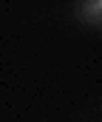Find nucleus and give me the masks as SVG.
Returning <instances> with one entry per match:
<instances>
[{
	"label": "nucleus",
	"instance_id": "f257e3e1",
	"mask_svg": "<svg viewBox=\"0 0 102 122\" xmlns=\"http://www.w3.org/2000/svg\"><path fill=\"white\" fill-rule=\"evenodd\" d=\"M97 9H99V11H102V3H97Z\"/></svg>",
	"mask_w": 102,
	"mask_h": 122
}]
</instances>
